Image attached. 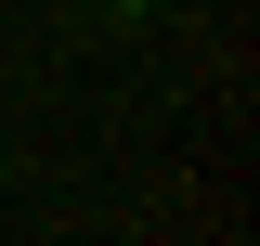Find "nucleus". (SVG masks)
<instances>
[{
	"label": "nucleus",
	"instance_id": "nucleus-1",
	"mask_svg": "<svg viewBox=\"0 0 260 246\" xmlns=\"http://www.w3.org/2000/svg\"><path fill=\"white\" fill-rule=\"evenodd\" d=\"M117 13H143V0H117Z\"/></svg>",
	"mask_w": 260,
	"mask_h": 246
}]
</instances>
